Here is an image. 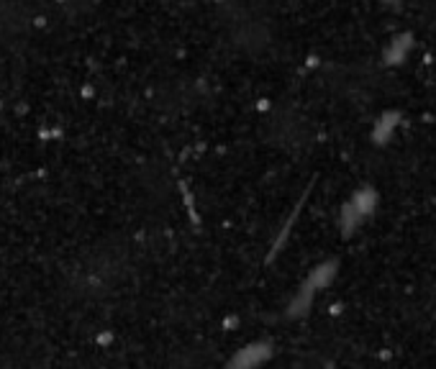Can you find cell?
Wrapping results in <instances>:
<instances>
[{"label": "cell", "instance_id": "6da1fadb", "mask_svg": "<svg viewBox=\"0 0 436 369\" xmlns=\"http://www.w3.org/2000/svg\"><path fill=\"white\" fill-rule=\"evenodd\" d=\"M270 359V344H249L233 354V359L226 364V369H256Z\"/></svg>", "mask_w": 436, "mask_h": 369}, {"label": "cell", "instance_id": "7a4b0ae2", "mask_svg": "<svg viewBox=\"0 0 436 369\" xmlns=\"http://www.w3.org/2000/svg\"><path fill=\"white\" fill-rule=\"evenodd\" d=\"M372 205H375V195L370 193V190H364L362 195H357L354 203H349V205L344 208V231H346V233L354 231L357 223H359V221L372 210Z\"/></svg>", "mask_w": 436, "mask_h": 369}, {"label": "cell", "instance_id": "3957f363", "mask_svg": "<svg viewBox=\"0 0 436 369\" xmlns=\"http://www.w3.org/2000/svg\"><path fill=\"white\" fill-rule=\"evenodd\" d=\"M380 123H385V131H390V126H393V123H390V121H380ZM380 133H383V126H380V131H377V136H380Z\"/></svg>", "mask_w": 436, "mask_h": 369}]
</instances>
